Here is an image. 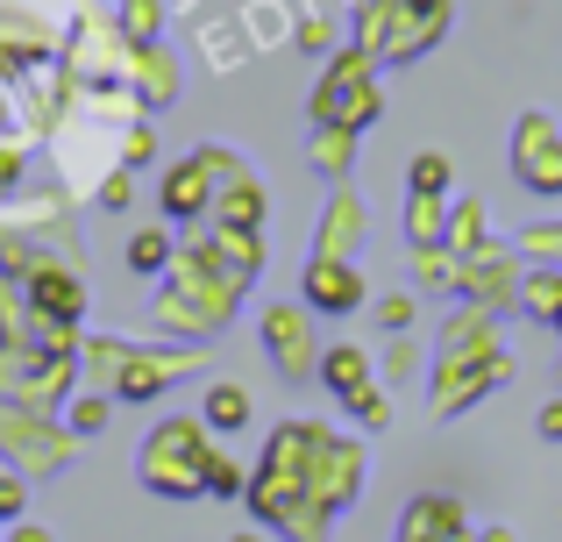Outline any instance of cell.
Wrapping results in <instances>:
<instances>
[{
    "label": "cell",
    "instance_id": "1",
    "mask_svg": "<svg viewBox=\"0 0 562 542\" xmlns=\"http://www.w3.org/2000/svg\"><path fill=\"white\" fill-rule=\"evenodd\" d=\"M314 300L321 307H349V300H357V278L335 272V265H314Z\"/></svg>",
    "mask_w": 562,
    "mask_h": 542
},
{
    "label": "cell",
    "instance_id": "2",
    "mask_svg": "<svg viewBox=\"0 0 562 542\" xmlns=\"http://www.w3.org/2000/svg\"><path fill=\"white\" fill-rule=\"evenodd\" d=\"M206 414H214V421H221V429H235V421H243V414H249V400H243V392H235V386H221V392H214V400H206Z\"/></svg>",
    "mask_w": 562,
    "mask_h": 542
},
{
    "label": "cell",
    "instance_id": "3",
    "mask_svg": "<svg viewBox=\"0 0 562 542\" xmlns=\"http://www.w3.org/2000/svg\"><path fill=\"white\" fill-rule=\"evenodd\" d=\"M357 372H363V357H357V350H342V357L328 364V378H335L342 392H357Z\"/></svg>",
    "mask_w": 562,
    "mask_h": 542
},
{
    "label": "cell",
    "instance_id": "4",
    "mask_svg": "<svg viewBox=\"0 0 562 542\" xmlns=\"http://www.w3.org/2000/svg\"><path fill=\"white\" fill-rule=\"evenodd\" d=\"M128 257H136V272H157V265H165V236H136Z\"/></svg>",
    "mask_w": 562,
    "mask_h": 542
},
{
    "label": "cell",
    "instance_id": "5",
    "mask_svg": "<svg viewBox=\"0 0 562 542\" xmlns=\"http://www.w3.org/2000/svg\"><path fill=\"white\" fill-rule=\"evenodd\" d=\"M8 507H14V486H8V478H0V515H8Z\"/></svg>",
    "mask_w": 562,
    "mask_h": 542
},
{
    "label": "cell",
    "instance_id": "6",
    "mask_svg": "<svg viewBox=\"0 0 562 542\" xmlns=\"http://www.w3.org/2000/svg\"><path fill=\"white\" fill-rule=\"evenodd\" d=\"M549 435H562V407H549Z\"/></svg>",
    "mask_w": 562,
    "mask_h": 542
}]
</instances>
